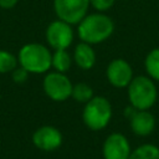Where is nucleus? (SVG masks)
Returning <instances> with one entry per match:
<instances>
[{"label": "nucleus", "instance_id": "aec40b11", "mask_svg": "<svg viewBox=\"0 0 159 159\" xmlns=\"http://www.w3.org/2000/svg\"><path fill=\"white\" fill-rule=\"evenodd\" d=\"M17 2H19V0H0V7L4 10H10Z\"/></svg>", "mask_w": 159, "mask_h": 159}, {"label": "nucleus", "instance_id": "2eb2a0df", "mask_svg": "<svg viewBox=\"0 0 159 159\" xmlns=\"http://www.w3.org/2000/svg\"><path fill=\"white\" fill-rule=\"evenodd\" d=\"M129 159H159V147L153 143H144L132 149Z\"/></svg>", "mask_w": 159, "mask_h": 159}, {"label": "nucleus", "instance_id": "a211bd4d", "mask_svg": "<svg viewBox=\"0 0 159 159\" xmlns=\"http://www.w3.org/2000/svg\"><path fill=\"white\" fill-rule=\"evenodd\" d=\"M91 7L94 9V11L98 12H107L116 2V0H89Z\"/></svg>", "mask_w": 159, "mask_h": 159}, {"label": "nucleus", "instance_id": "1a4fd4ad", "mask_svg": "<svg viewBox=\"0 0 159 159\" xmlns=\"http://www.w3.org/2000/svg\"><path fill=\"white\" fill-rule=\"evenodd\" d=\"M132 147L129 139L119 132L108 134L102 144L103 159H129Z\"/></svg>", "mask_w": 159, "mask_h": 159}, {"label": "nucleus", "instance_id": "6ab92c4d", "mask_svg": "<svg viewBox=\"0 0 159 159\" xmlns=\"http://www.w3.org/2000/svg\"><path fill=\"white\" fill-rule=\"evenodd\" d=\"M29 72L22 68L21 66H17L12 72H11V77H12V81L15 83H25L27 81V77H29Z\"/></svg>", "mask_w": 159, "mask_h": 159}, {"label": "nucleus", "instance_id": "dca6fc26", "mask_svg": "<svg viewBox=\"0 0 159 159\" xmlns=\"http://www.w3.org/2000/svg\"><path fill=\"white\" fill-rule=\"evenodd\" d=\"M93 97H94L93 88H92L88 83L78 82V83H75V84H73L71 98L75 99L77 103L84 104V103H87L89 99H92Z\"/></svg>", "mask_w": 159, "mask_h": 159}, {"label": "nucleus", "instance_id": "ddd939ff", "mask_svg": "<svg viewBox=\"0 0 159 159\" xmlns=\"http://www.w3.org/2000/svg\"><path fill=\"white\" fill-rule=\"evenodd\" d=\"M72 63H73L72 55L67 50H53L52 60H51V68H53V71L67 73Z\"/></svg>", "mask_w": 159, "mask_h": 159}, {"label": "nucleus", "instance_id": "6e6552de", "mask_svg": "<svg viewBox=\"0 0 159 159\" xmlns=\"http://www.w3.org/2000/svg\"><path fill=\"white\" fill-rule=\"evenodd\" d=\"M133 77V67L124 58H113L106 67V78L114 88H127Z\"/></svg>", "mask_w": 159, "mask_h": 159}, {"label": "nucleus", "instance_id": "9d476101", "mask_svg": "<svg viewBox=\"0 0 159 159\" xmlns=\"http://www.w3.org/2000/svg\"><path fill=\"white\" fill-rule=\"evenodd\" d=\"M63 135L61 130L53 125H41L32 134L34 145L43 152H53L62 145Z\"/></svg>", "mask_w": 159, "mask_h": 159}, {"label": "nucleus", "instance_id": "f3484780", "mask_svg": "<svg viewBox=\"0 0 159 159\" xmlns=\"http://www.w3.org/2000/svg\"><path fill=\"white\" fill-rule=\"evenodd\" d=\"M17 66V56L7 50H0V73H11Z\"/></svg>", "mask_w": 159, "mask_h": 159}, {"label": "nucleus", "instance_id": "9b49d317", "mask_svg": "<svg viewBox=\"0 0 159 159\" xmlns=\"http://www.w3.org/2000/svg\"><path fill=\"white\" fill-rule=\"evenodd\" d=\"M129 125L137 137H148L155 130L157 119L150 111H137L129 119Z\"/></svg>", "mask_w": 159, "mask_h": 159}, {"label": "nucleus", "instance_id": "4468645a", "mask_svg": "<svg viewBox=\"0 0 159 159\" xmlns=\"http://www.w3.org/2000/svg\"><path fill=\"white\" fill-rule=\"evenodd\" d=\"M144 70L155 82H159V47L150 50L144 58Z\"/></svg>", "mask_w": 159, "mask_h": 159}, {"label": "nucleus", "instance_id": "39448f33", "mask_svg": "<svg viewBox=\"0 0 159 159\" xmlns=\"http://www.w3.org/2000/svg\"><path fill=\"white\" fill-rule=\"evenodd\" d=\"M45 94L53 102H65L71 98L73 83L66 73L48 71L42 81Z\"/></svg>", "mask_w": 159, "mask_h": 159}, {"label": "nucleus", "instance_id": "f257e3e1", "mask_svg": "<svg viewBox=\"0 0 159 159\" xmlns=\"http://www.w3.org/2000/svg\"><path fill=\"white\" fill-rule=\"evenodd\" d=\"M114 21L106 12H91L87 14L78 24H77V36L80 41L98 45L107 41L114 32Z\"/></svg>", "mask_w": 159, "mask_h": 159}, {"label": "nucleus", "instance_id": "f03ea898", "mask_svg": "<svg viewBox=\"0 0 159 159\" xmlns=\"http://www.w3.org/2000/svg\"><path fill=\"white\" fill-rule=\"evenodd\" d=\"M52 52L50 48L39 42H29L21 46L17 52L19 66L29 73L42 75L51 70Z\"/></svg>", "mask_w": 159, "mask_h": 159}, {"label": "nucleus", "instance_id": "423d86ee", "mask_svg": "<svg viewBox=\"0 0 159 159\" xmlns=\"http://www.w3.org/2000/svg\"><path fill=\"white\" fill-rule=\"evenodd\" d=\"M73 25L56 19L51 21L45 31V39L47 45L52 50H67L75 40Z\"/></svg>", "mask_w": 159, "mask_h": 159}, {"label": "nucleus", "instance_id": "7ed1b4c3", "mask_svg": "<svg viewBox=\"0 0 159 159\" xmlns=\"http://www.w3.org/2000/svg\"><path fill=\"white\" fill-rule=\"evenodd\" d=\"M128 102L138 111H149L158 101L155 81L147 75L134 76L127 87Z\"/></svg>", "mask_w": 159, "mask_h": 159}, {"label": "nucleus", "instance_id": "f8f14e48", "mask_svg": "<svg viewBox=\"0 0 159 159\" xmlns=\"http://www.w3.org/2000/svg\"><path fill=\"white\" fill-rule=\"evenodd\" d=\"M72 58L75 65L82 71H89L94 67L97 61V55L92 45L80 41L73 50Z\"/></svg>", "mask_w": 159, "mask_h": 159}, {"label": "nucleus", "instance_id": "0eeeda50", "mask_svg": "<svg viewBox=\"0 0 159 159\" xmlns=\"http://www.w3.org/2000/svg\"><path fill=\"white\" fill-rule=\"evenodd\" d=\"M91 7L89 0H53V11L57 19L77 25Z\"/></svg>", "mask_w": 159, "mask_h": 159}, {"label": "nucleus", "instance_id": "20e7f679", "mask_svg": "<svg viewBox=\"0 0 159 159\" xmlns=\"http://www.w3.org/2000/svg\"><path fill=\"white\" fill-rule=\"evenodd\" d=\"M113 117V108L109 99L104 96H94L83 104L82 122L92 132H99L107 128Z\"/></svg>", "mask_w": 159, "mask_h": 159}, {"label": "nucleus", "instance_id": "412c9836", "mask_svg": "<svg viewBox=\"0 0 159 159\" xmlns=\"http://www.w3.org/2000/svg\"><path fill=\"white\" fill-rule=\"evenodd\" d=\"M137 111H138V109H135L133 106L128 104V106L124 108V111H123V114H124V117H125V118L129 120V119H130V118L134 116V113H135Z\"/></svg>", "mask_w": 159, "mask_h": 159}]
</instances>
